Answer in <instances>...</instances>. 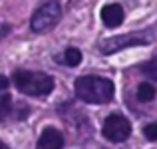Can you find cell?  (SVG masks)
<instances>
[{"label": "cell", "instance_id": "1", "mask_svg": "<svg viewBox=\"0 0 157 149\" xmlns=\"http://www.w3.org/2000/svg\"><path fill=\"white\" fill-rule=\"evenodd\" d=\"M74 92L76 97L86 103H109L113 99L115 86L101 76H82L74 82Z\"/></svg>", "mask_w": 157, "mask_h": 149}, {"label": "cell", "instance_id": "2", "mask_svg": "<svg viewBox=\"0 0 157 149\" xmlns=\"http://www.w3.org/2000/svg\"><path fill=\"white\" fill-rule=\"evenodd\" d=\"M12 84L26 96L44 97L54 90V78L44 72H28V70H18L12 76Z\"/></svg>", "mask_w": 157, "mask_h": 149}, {"label": "cell", "instance_id": "3", "mask_svg": "<svg viewBox=\"0 0 157 149\" xmlns=\"http://www.w3.org/2000/svg\"><path fill=\"white\" fill-rule=\"evenodd\" d=\"M62 18V8L56 0H48L44 2L38 10L32 14V20H30V28L38 34H44V32L52 30Z\"/></svg>", "mask_w": 157, "mask_h": 149}, {"label": "cell", "instance_id": "4", "mask_svg": "<svg viewBox=\"0 0 157 149\" xmlns=\"http://www.w3.org/2000/svg\"><path fill=\"white\" fill-rule=\"evenodd\" d=\"M101 133H104V137L107 141L121 143L131 135V123H129V119H127L125 115L111 113L104 121V131H101Z\"/></svg>", "mask_w": 157, "mask_h": 149}, {"label": "cell", "instance_id": "5", "mask_svg": "<svg viewBox=\"0 0 157 149\" xmlns=\"http://www.w3.org/2000/svg\"><path fill=\"white\" fill-rule=\"evenodd\" d=\"M143 44H149L147 36H141L137 32H129V34H119V36H113V38L101 40L100 50H101V54H113V52H119V50H125V48L143 46Z\"/></svg>", "mask_w": 157, "mask_h": 149}, {"label": "cell", "instance_id": "6", "mask_svg": "<svg viewBox=\"0 0 157 149\" xmlns=\"http://www.w3.org/2000/svg\"><path fill=\"white\" fill-rule=\"evenodd\" d=\"M62 147H64V137L56 127H46L40 133L38 145H36V149H62Z\"/></svg>", "mask_w": 157, "mask_h": 149}, {"label": "cell", "instance_id": "7", "mask_svg": "<svg viewBox=\"0 0 157 149\" xmlns=\"http://www.w3.org/2000/svg\"><path fill=\"white\" fill-rule=\"evenodd\" d=\"M123 18H125V14L119 4H105L101 8V20L107 28H117L123 22Z\"/></svg>", "mask_w": 157, "mask_h": 149}, {"label": "cell", "instance_id": "8", "mask_svg": "<svg viewBox=\"0 0 157 149\" xmlns=\"http://www.w3.org/2000/svg\"><path fill=\"white\" fill-rule=\"evenodd\" d=\"M153 97H155V86H151L149 82L139 84V88H137V99L139 101H151Z\"/></svg>", "mask_w": 157, "mask_h": 149}, {"label": "cell", "instance_id": "9", "mask_svg": "<svg viewBox=\"0 0 157 149\" xmlns=\"http://www.w3.org/2000/svg\"><path fill=\"white\" fill-rule=\"evenodd\" d=\"M64 62L66 66H70V68H76V66H80L82 62V52L78 48H68L64 52Z\"/></svg>", "mask_w": 157, "mask_h": 149}, {"label": "cell", "instance_id": "10", "mask_svg": "<svg viewBox=\"0 0 157 149\" xmlns=\"http://www.w3.org/2000/svg\"><path fill=\"white\" fill-rule=\"evenodd\" d=\"M141 74L147 76L149 80L157 82V54L151 58V60H147L145 64H141Z\"/></svg>", "mask_w": 157, "mask_h": 149}, {"label": "cell", "instance_id": "11", "mask_svg": "<svg viewBox=\"0 0 157 149\" xmlns=\"http://www.w3.org/2000/svg\"><path fill=\"white\" fill-rule=\"evenodd\" d=\"M8 113H10V97L2 92L0 94V119H4Z\"/></svg>", "mask_w": 157, "mask_h": 149}, {"label": "cell", "instance_id": "12", "mask_svg": "<svg viewBox=\"0 0 157 149\" xmlns=\"http://www.w3.org/2000/svg\"><path fill=\"white\" fill-rule=\"evenodd\" d=\"M143 133H145V137L149 139V141H155V139H157V123H149V125H145Z\"/></svg>", "mask_w": 157, "mask_h": 149}, {"label": "cell", "instance_id": "13", "mask_svg": "<svg viewBox=\"0 0 157 149\" xmlns=\"http://www.w3.org/2000/svg\"><path fill=\"white\" fill-rule=\"evenodd\" d=\"M8 86H10V82H8L4 76H0V94H2V92H6V88H8Z\"/></svg>", "mask_w": 157, "mask_h": 149}, {"label": "cell", "instance_id": "14", "mask_svg": "<svg viewBox=\"0 0 157 149\" xmlns=\"http://www.w3.org/2000/svg\"><path fill=\"white\" fill-rule=\"evenodd\" d=\"M0 149H10V147H8V145H6L4 141H0Z\"/></svg>", "mask_w": 157, "mask_h": 149}]
</instances>
